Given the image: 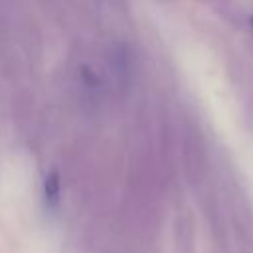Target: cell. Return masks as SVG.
<instances>
[{
	"label": "cell",
	"mask_w": 253,
	"mask_h": 253,
	"mask_svg": "<svg viewBox=\"0 0 253 253\" xmlns=\"http://www.w3.org/2000/svg\"><path fill=\"white\" fill-rule=\"evenodd\" d=\"M61 194V180L57 170H49L43 178V200L47 208H55Z\"/></svg>",
	"instance_id": "cell-1"
},
{
	"label": "cell",
	"mask_w": 253,
	"mask_h": 253,
	"mask_svg": "<svg viewBox=\"0 0 253 253\" xmlns=\"http://www.w3.org/2000/svg\"><path fill=\"white\" fill-rule=\"evenodd\" d=\"M251 24H253V18H251Z\"/></svg>",
	"instance_id": "cell-2"
}]
</instances>
